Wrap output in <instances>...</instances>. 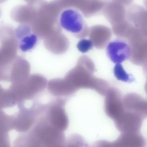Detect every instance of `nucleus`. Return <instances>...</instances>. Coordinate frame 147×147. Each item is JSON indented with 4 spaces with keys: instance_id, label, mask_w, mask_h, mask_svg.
I'll use <instances>...</instances> for the list:
<instances>
[{
    "instance_id": "nucleus-8",
    "label": "nucleus",
    "mask_w": 147,
    "mask_h": 147,
    "mask_svg": "<svg viewBox=\"0 0 147 147\" xmlns=\"http://www.w3.org/2000/svg\"><path fill=\"white\" fill-rule=\"evenodd\" d=\"M107 55L113 63L121 64L129 60L131 49L127 41L125 39L117 37L108 43L106 46Z\"/></svg>"
},
{
    "instance_id": "nucleus-9",
    "label": "nucleus",
    "mask_w": 147,
    "mask_h": 147,
    "mask_svg": "<svg viewBox=\"0 0 147 147\" xmlns=\"http://www.w3.org/2000/svg\"><path fill=\"white\" fill-rule=\"evenodd\" d=\"M145 119L138 113L125 110L115 122L118 129L122 133L137 132H140Z\"/></svg>"
},
{
    "instance_id": "nucleus-4",
    "label": "nucleus",
    "mask_w": 147,
    "mask_h": 147,
    "mask_svg": "<svg viewBox=\"0 0 147 147\" xmlns=\"http://www.w3.org/2000/svg\"><path fill=\"white\" fill-rule=\"evenodd\" d=\"M63 9L59 17L61 27L78 39L84 38L88 35L89 28L81 12L73 8Z\"/></svg>"
},
{
    "instance_id": "nucleus-7",
    "label": "nucleus",
    "mask_w": 147,
    "mask_h": 147,
    "mask_svg": "<svg viewBox=\"0 0 147 147\" xmlns=\"http://www.w3.org/2000/svg\"><path fill=\"white\" fill-rule=\"evenodd\" d=\"M131 49L129 60L134 65L142 66L147 62V36L136 27L126 39Z\"/></svg>"
},
{
    "instance_id": "nucleus-11",
    "label": "nucleus",
    "mask_w": 147,
    "mask_h": 147,
    "mask_svg": "<svg viewBox=\"0 0 147 147\" xmlns=\"http://www.w3.org/2000/svg\"><path fill=\"white\" fill-rule=\"evenodd\" d=\"M112 30L105 26L98 24L89 28L88 36L94 46L98 49L104 48L109 43L112 36Z\"/></svg>"
},
{
    "instance_id": "nucleus-16",
    "label": "nucleus",
    "mask_w": 147,
    "mask_h": 147,
    "mask_svg": "<svg viewBox=\"0 0 147 147\" xmlns=\"http://www.w3.org/2000/svg\"><path fill=\"white\" fill-rule=\"evenodd\" d=\"M119 138V145L127 147H140L145 146L146 140L140 132L122 133Z\"/></svg>"
},
{
    "instance_id": "nucleus-17",
    "label": "nucleus",
    "mask_w": 147,
    "mask_h": 147,
    "mask_svg": "<svg viewBox=\"0 0 147 147\" xmlns=\"http://www.w3.org/2000/svg\"><path fill=\"white\" fill-rule=\"evenodd\" d=\"M134 26L126 18L111 25L112 31L117 37L125 39Z\"/></svg>"
},
{
    "instance_id": "nucleus-6",
    "label": "nucleus",
    "mask_w": 147,
    "mask_h": 147,
    "mask_svg": "<svg viewBox=\"0 0 147 147\" xmlns=\"http://www.w3.org/2000/svg\"><path fill=\"white\" fill-rule=\"evenodd\" d=\"M14 29L5 26L0 29V67L11 62L18 56V40Z\"/></svg>"
},
{
    "instance_id": "nucleus-3",
    "label": "nucleus",
    "mask_w": 147,
    "mask_h": 147,
    "mask_svg": "<svg viewBox=\"0 0 147 147\" xmlns=\"http://www.w3.org/2000/svg\"><path fill=\"white\" fill-rule=\"evenodd\" d=\"M47 80L43 76L37 74L30 75L25 81L11 83L9 89L18 101L30 100L42 92L47 86Z\"/></svg>"
},
{
    "instance_id": "nucleus-15",
    "label": "nucleus",
    "mask_w": 147,
    "mask_h": 147,
    "mask_svg": "<svg viewBox=\"0 0 147 147\" xmlns=\"http://www.w3.org/2000/svg\"><path fill=\"white\" fill-rule=\"evenodd\" d=\"M111 0H84L78 9L83 16L89 18L96 15L102 11Z\"/></svg>"
},
{
    "instance_id": "nucleus-24",
    "label": "nucleus",
    "mask_w": 147,
    "mask_h": 147,
    "mask_svg": "<svg viewBox=\"0 0 147 147\" xmlns=\"http://www.w3.org/2000/svg\"><path fill=\"white\" fill-rule=\"evenodd\" d=\"M144 4L147 9V0H143Z\"/></svg>"
},
{
    "instance_id": "nucleus-22",
    "label": "nucleus",
    "mask_w": 147,
    "mask_h": 147,
    "mask_svg": "<svg viewBox=\"0 0 147 147\" xmlns=\"http://www.w3.org/2000/svg\"><path fill=\"white\" fill-rule=\"evenodd\" d=\"M112 1L122 4L125 6H128L131 5L134 0H111Z\"/></svg>"
},
{
    "instance_id": "nucleus-20",
    "label": "nucleus",
    "mask_w": 147,
    "mask_h": 147,
    "mask_svg": "<svg viewBox=\"0 0 147 147\" xmlns=\"http://www.w3.org/2000/svg\"><path fill=\"white\" fill-rule=\"evenodd\" d=\"M94 46L92 41L90 39H82L78 42L77 47L81 52L85 53L91 49Z\"/></svg>"
},
{
    "instance_id": "nucleus-10",
    "label": "nucleus",
    "mask_w": 147,
    "mask_h": 147,
    "mask_svg": "<svg viewBox=\"0 0 147 147\" xmlns=\"http://www.w3.org/2000/svg\"><path fill=\"white\" fill-rule=\"evenodd\" d=\"M127 7L126 18L143 35L147 36V9L135 3Z\"/></svg>"
},
{
    "instance_id": "nucleus-12",
    "label": "nucleus",
    "mask_w": 147,
    "mask_h": 147,
    "mask_svg": "<svg viewBox=\"0 0 147 147\" xmlns=\"http://www.w3.org/2000/svg\"><path fill=\"white\" fill-rule=\"evenodd\" d=\"M43 40L45 48L54 54H63L67 50L69 47V40L61 33L50 36Z\"/></svg>"
},
{
    "instance_id": "nucleus-14",
    "label": "nucleus",
    "mask_w": 147,
    "mask_h": 147,
    "mask_svg": "<svg viewBox=\"0 0 147 147\" xmlns=\"http://www.w3.org/2000/svg\"><path fill=\"white\" fill-rule=\"evenodd\" d=\"M102 13L111 25L126 18L125 6L111 0L105 7Z\"/></svg>"
},
{
    "instance_id": "nucleus-13",
    "label": "nucleus",
    "mask_w": 147,
    "mask_h": 147,
    "mask_svg": "<svg viewBox=\"0 0 147 147\" xmlns=\"http://www.w3.org/2000/svg\"><path fill=\"white\" fill-rule=\"evenodd\" d=\"M125 109L138 113L145 118L147 117V100L134 93L126 94L123 99Z\"/></svg>"
},
{
    "instance_id": "nucleus-19",
    "label": "nucleus",
    "mask_w": 147,
    "mask_h": 147,
    "mask_svg": "<svg viewBox=\"0 0 147 147\" xmlns=\"http://www.w3.org/2000/svg\"><path fill=\"white\" fill-rule=\"evenodd\" d=\"M113 72L115 77L118 80L127 83H131L135 81L133 76L127 73L121 64H115L113 68Z\"/></svg>"
},
{
    "instance_id": "nucleus-25",
    "label": "nucleus",
    "mask_w": 147,
    "mask_h": 147,
    "mask_svg": "<svg viewBox=\"0 0 147 147\" xmlns=\"http://www.w3.org/2000/svg\"></svg>"
},
{
    "instance_id": "nucleus-18",
    "label": "nucleus",
    "mask_w": 147,
    "mask_h": 147,
    "mask_svg": "<svg viewBox=\"0 0 147 147\" xmlns=\"http://www.w3.org/2000/svg\"><path fill=\"white\" fill-rule=\"evenodd\" d=\"M38 37L33 32L24 36L18 40V48L24 52L31 49L36 45Z\"/></svg>"
},
{
    "instance_id": "nucleus-21",
    "label": "nucleus",
    "mask_w": 147,
    "mask_h": 147,
    "mask_svg": "<svg viewBox=\"0 0 147 147\" xmlns=\"http://www.w3.org/2000/svg\"><path fill=\"white\" fill-rule=\"evenodd\" d=\"M84 0H60L63 9L73 8L78 10Z\"/></svg>"
},
{
    "instance_id": "nucleus-1",
    "label": "nucleus",
    "mask_w": 147,
    "mask_h": 147,
    "mask_svg": "<svg viewBox=\"0 0 147 147\" xmlns=\"http://www.w3.org/2000/svg\"><path fill=\"white\" fill-rule=\"evenodd\" d=\"M50 4H45L38 10V16L35 18L30 25L32 31L38 37L44 39L52 35L61 33L58 18L60 12Z\"/></svg>"
},
{
    "instance_id": "nucleus-23",
    "label": "nucleus",
    "mask_w": 147,
    "mask_h": 147,
    "mask_svg": "<svg viewBox=\"0 0 147 147\" xmlns=\"http://www.w3.org/2000/svg\"><path fill=\"white\" fill-rule=\"evenodd\" d=\"M146 77V80L144 85V89L146 93L147 94V76Z\"/></svg>"
},
{
    "instance_id": "nucleus-2",
    "label": "nucleus",
    "mask_w": 147,
    "mask_h": 147,
    "mask_svg": "<svg viewBox=\"0 0 147 147\" xmlns=\"http://www.w3.org/2000/svg\"><path fill=\"white\" fill-rule=\"evenodd\" d=\"M94 64L88 56L83 55L78 59L76 66L70 70L65 77L76 88H95L98 78L93 76Z\"/></svg>"
},
{
    "instance_id": "nucleus-5",
    "label": "nucleus",
    "mask_w": 147,
    "mask_h": 147,
    "mask_svg": "<svg viewBox=\"0 0 147 147\" xmlns=\"http://www.w3.org/2000/svg\"><path fill=\"white\" fill-rule=\"evenodd\" d=\"M30 65L28 62L20 56L17 57L10 63L0 67V79L11 83L25 80L30 75Z\"/></svg>"
}]
</instances>
